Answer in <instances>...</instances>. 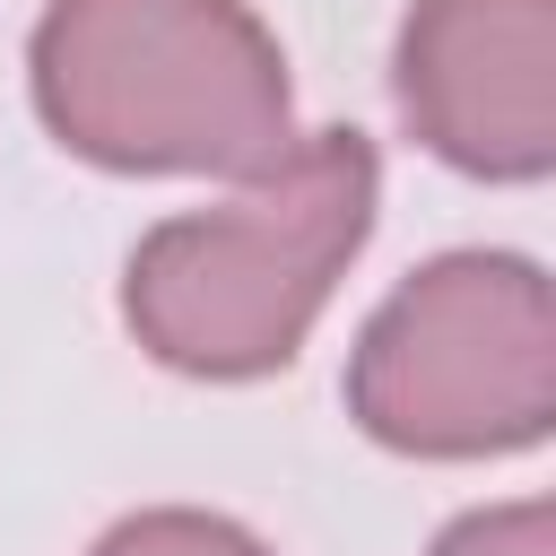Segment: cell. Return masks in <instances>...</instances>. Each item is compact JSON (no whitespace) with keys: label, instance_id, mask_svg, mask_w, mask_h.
I'll list each match as a JSON object with an SVG mask.
<instances>
[{"label":"cell","instance_id":"obj_4","mask_svg":"<svg viewBox=\"0 0 556 556\" xmlns=\"http://www.w3.org/2000/svg\"><path fill=\"white\" fill-rule=\"evenodd\" d=\"M391 87L443 165L539 182L556 165V0H408Z\"/></svg>","mask_w":556,"mask_h":556},{"label":"cell","instance_id":"obj_1","mask_svg":"<svg viewBox=\"0 0 556 556\" xmlns=\"http://www.w3.org/2000/svg\"><path fill=\"white\" fill-rule=\"evenodd\" d=\"M52 139L113 174L261 182L295 148V96L243 0H52L35 26Z\"/></svg>","mask_w":556,"mask_h":556},{"label":"cell","instance_id":"obj_2","mask_svg":"<svg viewBox=\"0 0 556 556\" xmlns=\"http://www.w3.org/2000/svg\"><path fill=\"white\" fill-rule=\"evenodd\" d=\"M374 226V139L313 130L226 208L165 217L139 235L122 313L139 348L200 382L278 374Z\"/></svg>","mask_w":556,"mask_h":556},{"label":"cell","instance_id":"obj_5","mask_svg":"<svg viewBox=\"0 0 556 556\" xmlns=\"http://www.w3.org/2000/svg\"><path fill=\"white\" fill-rule=\"evenodd\" d=\"M96 556H269L252 530L217 521V513H191V504H165V513H130L96 539Z\"/></svg>","mask_w":556,"mask_h":556},{"label":"cell","instance_id":"obj_3","mask_svg":"<svg viewBox=\"0 0 556 556\" xmlns=\"http://www.w3.org/2000/svg\"><path fill=\"white\" fill-rule=\"evenodd\" d=\"M348 408L417 460L521 452L556 417V304L521 252L426 261L356 339Z\"/></svg>","mask_w":556,"mask_h":556},{"label":"cell","instance_id":"obj_6","mask_svg":"<svg viewBox=\"0 0 556 556\" xmlns=\"http://www.w3.org/2000/svg\"><path fill=\"white\" fill-rule=\"evenodd\" d=\"M434 556H556V513H547L539 495L460 513V521L434 539Z\"/></svg>","mask_w":556,"mask_h":556}]
</instances>
